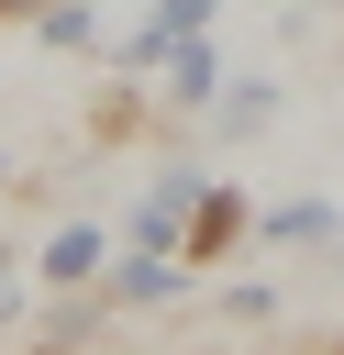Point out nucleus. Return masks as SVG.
Returning <instances> with one entry per match:
<instances>
[{
	"label": "nucleus",
	"mask_w": 344,
	"mask_h": 355,
	"mask_svg": "<svg viewBox=\"0 0 344 355\" xmlns=\"http://www.w3.org/2000/svg\"><path fill=\"white\" fill-rule=\"evenodd\" d=\"M311 11H344V0H311Z\"/></svg>",
	"instance_id": "obj_11"
},
{
	"label": "nucleus",
	"mask_w": 344,
	"mask_h": 355,
	"mask_svg": "<svg viewBox=\"0 0 344 355\" xmlns=\"http://www.w3.org/2000/svg\"><path fill=\"white\" fill-rule=\"evenodd\" d=\"M144 22H155V33H166V44H178V33H211V22H222V0H155V11H144Z\"/></svg>",
	"instance_id": "obj_8"
},
{
	"label": "nucleus",
	"mask_w": 344,
	"mask_h": 355,
	"mask_svg": "<svg viewBox=\"0 0 344 355\" xmlns=\"http://www.w3.org/2000/svg\"><path fill=\"white\" fill-rule=\"evenodd\" d=\"M244 233H255V200L211 178V189H200V211H189V233H178V255H189V266H222Z\"/></svg>",
	"instance_id": "obj_2"
},
{
	"label": "nucleus",
	"mask_w": 344,
	"mask_h": 355,
	"mask_svg": "<svg viewBox=\"0 0 344 355\" xmlns=\"http://www.w3.org/2000/svg\"><path fill=\"white\" fill-rule=\"evenodd\" d=\"M155 78H166V111H211V100H222V44H211V33H178Z\"/></svg>",
	"instance_id": "obj_4"
},
{
	"label": "nucleus",
	"mask_w": 344,
	"mask_h": 355,
	"mask_svg": "<svg viewBox=\"0 0 344 355\" xmlns=\"http://www.w3.org/2000/svg\"><path fill=\"white\" fill-rule=\"evenodd\" d=\"M33 11H44V0H0V22H33Z\"/></svg>",
	"instance_id": "obj_9"
},
{
	"label": "nucleus",
	"mask_w": 344,
	"mask_h": 355,
	"mask_svg": "<svg viewBox=\"0 0 344 355\" xmlns=\"http://www.w3.org/2000/svg\"><path fill=\"white\" fill-rule=\"evenodd\" d=\"M33 33H44L55 55H100V11H89V0H44V11H33Z\"/></svg>",
	"instance_id": "obj_7"
},
{
	"label": "nucleus",
	"mask_w": 344,
	"mask_h": 355,
	"mask_svg": "<svg viewBox=\"0 0 344 355\" xmlns=\"http://www.w3.org/2000/svg\"><path fill=\"white\" fill-rule=\"evenodd\" d=\"M200 189H211L200 166H166V178H155V189H144V200L122 211V244H166V255H178V233H189V211H200Z\"/></svg>",
	"instance_id": "obj_1"
},
{
	"label": "nucleus",
	"mask_w": 344,
	"mask_h": 355,
	"mask_svg": "<svg viewBox=\"0 0 344 355\" xmlns=\"http://www.w3.org/2000/svg\"><path fill=\"white\" fill-rule=\"evenodd\" d=\"M33 277H44V288H100V277H111V233H100V222H67V233H44Z\"/></svg>",
	"instance_id": "obj_3"
},
{
	"label": "nucleus",
	"mask_w": 344,
	"mask_h": 355,
	"mask_svg": "<svg viewBox=\"0 0 344 355\" xmlns=\"http://www.w3.org/2000/svg\"><path fill=\"white\" fill-rule=\"evenodd\" d=\"M0 189H11V144H0Z\"/></svg>",
	"instance_id": "obj_10"
},
{
	"label": "nucleus",
	"mask_w": 344,
	"mask_h": 355,
	"mask_svg": "<svg viewBox=\"0 0 344 355\" xmlns=\"http://www.w3.org/2000/svg\"><path fill=\"white\" fill-rule=\"evenodd\" d=\"M266 122H277V78H222L211 133H222V144H244V133H266Z\"/></svg>",
	"instance_id": "obj_5"
},
{
	"label": "nucleus",
	"mask_w": 344,
	"mask_h": 355,
	"mask_svg": "<svg viewBox=\"0 0 344 355\" xmlns=\"http://www.w3.org/2000/svg\"><path fill=\"white\" fill-rule=\"evenodd\" d=\"M255 233H266V244H344L333 200H277V211H255Z\"/></svg>",
	"instance_id": "obj_6"
}]
</instances>
